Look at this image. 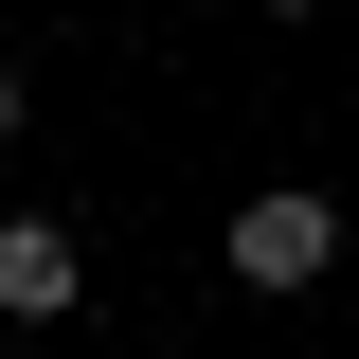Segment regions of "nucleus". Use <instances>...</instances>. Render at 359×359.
<instances>
[{"instance_id":"nucleus-3","label":"nucleus","mask_w":359,"mask_h":359,"mask_svg":"<svg viewBox=\"0 0 359 359\" xmlns=\"http://www.w3.org/2000/svg\"><path fill=\"white\" fill-rule=\"evenodd\" d=\"M18 126H36V72H18V54H0V144H18Z\"/></svg>"},{"instance_id":"nucleus-2","label":"nucleus","mask_w":359,"mask_h":359,"mask_svg":"<svg viewBox=\"0 0 359 359\" xmlns=\"http://www.w3.org/2000/svg\"><path fill=\"white\" fill-rule=\"evenodd\" d=\"M72 306H90V233L18 198V216H0V323L36 341V323H72Z\"/></svg>"},{"instance_id":"nucleus-1","label":"nucleus","mask_w":359,"mask_h":359,"mask_svg":"<svg viewBox=\"0 0 359 359\" xmlns=\"http://www.w3.org/2000/svg\"><path fill=\"white\" fill-rule=\"evenodd\" d=\"M233 287H269V306H287V287H323V269H341V198H323V180H269V198H233Z\"/></svg>"}]
</instances>
